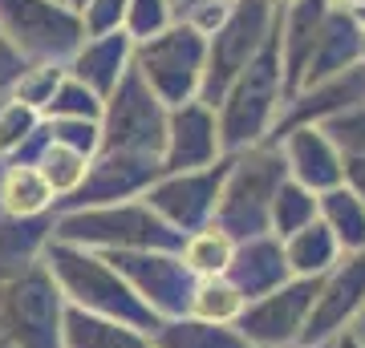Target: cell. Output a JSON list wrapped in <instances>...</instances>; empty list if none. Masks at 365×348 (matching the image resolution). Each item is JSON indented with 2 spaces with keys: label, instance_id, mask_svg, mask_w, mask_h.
<instances>
[{
  "label": "cell",
  "instance_id": "cell-1",
  "mask_svg": "<svg viewBox=\"0 0 365 348\" xmlns=\"http://www.w3.org/2000/svg\"><path fill=\"white\" fill-rule=\"evenodd\" d=\"M45 268L53 271V280L66 292V304H73V308L106 316V320H118V324H126V328H138V332H146V336H155L158 328L167 324L114 268H110V259H106L102 251L49 239V247H45Z\"/></svg>",
  "mask_w": 365,
  "mask_h": 348
},
{
  "label": "cell",
  "instance_id": "cell-2",
  "mask_svg": "<svg viewBox=\"0 0 365 348\" xmlns=\"http://www.w3.org/2000/svg\"><path fill=\"white\" fill-rule=\"evenodd\" d=\"M276 21H280V9H276ZM280 102H284V65H280V25H276L268 45L232 81V90L223 93L220 110H215L223 154H244L252 146L268 142Z\"/></svg>",
  "mask_w": 365,
  "mask_h": 348
},
{
  "label": "cell",
  "instance_id": "cell-3",
  "mask_svg": "<svg viewBox=\"0 0 365 348\" xmlns=\"http://www.w3.org/2000/svg\"><path fill=\"white\" fill-rule=\"evenodd\" d=\"M53 239L90 251H182L187 235L175 231L163 215H155L143 199L114 206H90V211H66L57 215Z\"/></svg>",
  "mask_w": 365,
  "mask_h": 348
},
{
  "label": "cell",
  "instance_id": "cell-4",
  "mask_svg": "<svg viewBox=\"0 0 365 348\" xmlns=\"http://www.w3.org/2000/svg\"><path fill=\"white\" fill-rule=\"evenodd\" d=\"M288 179L284 150L276 146H252L244 154H232V170L223 179L215 227L227 231L235 243L260 239L272 231V199Z\"/></svg>",
  "mask_w": 365,
  "mask_h": 348
},
{
  "label": "cell",
  "instance_id": "cell-5",
  "mask_svg": "<svg viewBox=\"0 0 365 348\" xmlns=\"http://www.w3.org/2000/svg\"><path fill=\"white\" fill-rule=\"evenodd\" d=\"M66 292L41 259L16 280L0 284V344L66 348Z\"/></svg>",
  "mask_w": 365,
  "mask_h": 348
},
{
  "label": "cell",
  "instance_id": "cell-6",
  "mask_svg": "<svg viewBox=\"0 0 365 348\" xmlns=\"http://www.w3.org/2000/svg\"><path fill=\"white\" fill-rule=\"evenodd\" d=\"M134 69L143 73V81L158 93V102L167 110L195 102L203 69H207V37L182 16L158 37L134 45Z\"/></svg>",
  "mask_w": 365,
  "mask_h": 348
},
{
  "label": "cell",
  "instance_id": "cell-7",
  "mask_svg": "<svg viewBox=\"0 0 365 348\" xmlns=\"http://www.w3.org/2000/svg\"><path fill=\"white\" fill-rule=\"evenodd\" d=\"M0 37L29 65H69L86 25L66 0H0Z\"/></svg>",
  "mask_w": 365,
  "mask_h": 348
},
{
  "label": "cell",
  "instance_id": "cell-8",
  "mask_svg": "<svg viewBox=\"0 0 365 348\" xmlns=\"http://www.w3.org/2000/svg\"><path fill=\"white\" fill-rule=\"evenodd\" d=\"M272 28H276V4H268V0H232L227 21L207 37V69H203L199 102L220 110L223 93L256 61V53L268 45Z\"/></svg>",
  "mask_w": 365,
  "mask_h": 348
},
{
  "label": "cell",
  "instance_id": "cell-9",
  "mask_svg": "<svg viewBox=\"0 0 365 348\" xmlns=\"http://www.w3.org/2000/svg\"><path fill=\"white\" fill-rule=\"evenodd\" d=\"M167 117H170V110L158 102V93L146 85L143 73L130 65L126 78L118 81V90L106 97L102 150L163 158V150H167Z\"/></svg>",
  "mask_w": 365,
  "mask_h": 348
},
{
  "label": "cell",
  "instance_id": "cell-10",
  "mask_svg": "<svg viewBox=\"0 0 365 348\" xmlns=\"http://www.w3.org/2000/svg\"><path fill=\"white\" fill-rule=\"evenodd\" d=\"M102 255L163 320H179L191 312L199 280L182 263L179 251H102Z\"/></svg>",
  "mask_w": 365,
  "mask_h": 348
},
{
  "label": "cell",
  "instance_id": "cell-11",
  "mask_svg": "<svg viewBox=\"0 0 365 348\" xmlns=\"http://www.w3.org/2000/svg\"><path fill=\"white\" fill-rule=\"evenodd\" d=\"M232 170V154H223L207 170H187V174H163V179L143 194V203L163 215V219L182 235H195L215 223V206H220L223 179Z\"/></svg>",
  "mask_w": 365,
  "mask_h": 348
},
{
  "label": "cell",
  "instance_id": "cell-12",
  "mask_svg": "<svg viewBox=\"0 0 365 348\" xmlns=\"http://www.w3.org/2000/svg\"><path fill=\"white\" fill-rule=\"evenodd\" d=\"M158 179H163V158L102 150V154L90 162L86 182H81L69 199H61V203L53 206V215H66V211H90V206L130 203V199H143Z\"/></svg>",
  "mask_w": 365,
  "mask_h": 348
},
{
  "label": "cell",
  "instance_id": "cell-13",
  "mask_svg": "<svg viewBox=\"0 0 365 348\" xmlns=\"http://www.w3.org/2000/svg\"><path fill=\"white\" fill-rule=\"evenodd\" d=\"M223 158L220 117L211 105L195 102L175 105L167 117V150H163V174H187L207 170Z\"/></svg>",
  "mask_w": 365,
  "mask_h": 348
},
{
  "label": "cell",
  "instance_id": "cell-14",
  "mask_svg": "<svg viewBox=\"0 0 365 348\" xmlns=\"http://www.w3.org/2000/svg\"><path fill=\"white\" fill-rule=\"evenodd\" d=\"M321 292V280H300V284L276 288L264 300H256L252 308H244L240 316V336L248 344H280L288 336L300 332L304 316L313 312V296Z\"/></svg>",
  "mask_w": 365,
  "mask_h": 348
},
{
  "label": "cell",
  "instance_id": "cell-15",
  "mask_svg": "<svg viewBox=\"0 0 365 348\" xmlns=\"http://www.w3.org/2000/svg\"><path fill=\"white\" fill-rule=\"evenodd\" d=\"M329 13H333V0H288L280 9V65H284V102L297 97L300 78L309 69L321 28H325Z\"/></svg>",
  "mask_w": 365,
  "mask_h": 348
},
{
  "label": "cell",
  "instance_id": "cell-16",
  "mask_svg": "<svg viewBox=\"0 0 365 348\" xmlns=\"http://www.w3.org/2000/svg\"><path fill=\"white\" fill-rule=\"evenodd\" d=\"M361 61H365L361 21H357L353 9L333 4V13H329L325 28H321V41H317L313 57H309V69H304V78H300V90H313V85L337 78V73H345V69H353V65H361Z\"/></svg>",
  "mask_w": 365,
  "mask_h": 348
},
{
  "label": "cell",
  "instance_id": "cell-17",
  "mask_svg": "<svg viewBox=\"0 0 365 348\" xmlns=\"http://www.w3.org/2000/svg\"><path fill=\"white\" fill-rule=\"evenodd\" d=\"M284 162L288 179H297L304 191H333L345 182V158L325 138L321 126H300L284 138Z\"/></svg>",
  "mask_w": 365,
  "mask_h": 348
},
{
  "label": "cell",
  "instance_id": "cell-18",
  "mask_svg": "<svg viewBox=\"0 0 365 348\" xmlns=\"http://www.w3.org/2000/svg\"><path fill=\"white\" fill-rule=\"evenodd\" d=\"M130 65H134V41L126 37V28H118V33H102V37L81 41V49L69 57L66 73L78 78L81 85H90L106 102L118 90V81L126 78Z\"/></svg>",
  "mask_w": 365,
  "mask_h": 348
},
{
  "label": "cell",
  "instance_id": "cell-19",
  "mask_svg": "<svg viewBox=\"0 0 365 348\" xmlns=\"http://www.w3.org/2000/svg\"><path fill=\"white\" fill-rule=\"evenodd\" d=\"M284 275H288V259H284V251H280L276 239L260 235V239H244V243H235L227 280L240 288V296L244 300H264L268 292L284 288Z\"/></svg>",
  "mask_w": 365,
  "mask_h": 348
},
{
  "label": "cell",
  "instance_id": "cell-20",
  "mask_svg": "<svg viewBox=\"0 0 365 348\" xmlns=\"http://www.w3.org/2000/svg\"><path fill=\"white\" fill-rule=\"evenodd\" d=\"M57 215H33V219H16V215H0V284L25 275L45 259V247L53 239Z\"/></svg>",
  "mask_w": 365,
  "mask_h": 348
},
{
  "label": "cell",
  "instance_id": "cell-21",
  "mask_svg": "<svg viewBox=\"0 0 365 348\" xmlns=\"http://www.w3.org/2000/svg\"><path fill=\"white\" fill-rule=\"evenodd\" d=\"M66 348H155V336L66 304Z\"/></svg>",
  "mask_w": 365,
  "mask_h": 348
},
{
  "label": "cell",
  "instance_id": "cell-22",
  "mask_svg": "<svg viewBox=\"0 0 365 348\" xmlns=\"http://www.w3.org/2000/svg\"><path fill=\"white\" fill-rule=\"evenodd\" d=\"M361 296H365V255H357L349 268L337 275V284L325 292L321 308L309 312V320H304V328H300V340H304V344L321 340V336H325L341 316H349V312L361 304Z\"/></svg>",
  "mask_w": 365,
  "mask_h": 348
},
{
  "label": "cell",
  "instance_id": "cell-23",
  "mask_svg": "<svg viewBox=\"0 0 365 348\" xmlns=\"http://www.w3.org/2000/svg\"><path fill=\"white\" fill-rule=\"evenodd\" d=\"M53 191L41 179L37 167H16L4 162L0 170V215H16V219H33V215H49L53 211Z\"/></svg>",
  "mask_w": 365,
  "mask_h": 348
},
{
  "label": "cell",
  "instance_id": "cell-24",
  "mask_svg": "<svg viewBox=\"0 0 365 348\" xmlns=\"http://www.w3.org/2000/svg\"><path fill=\"white\" fill-rule=\"evenodd\" d=\"M155 348H252V344L240 332L223 328V324L179 316V320H167L155 332Z\"/></svg>",
  "mask_w": 365,
  "mask_h": 348
},
{
  "label": "cell",
  "instance_id": "cell-25",
  "mask_svg": "<svg viewBox=\"0 0 365 348\" xmlns=\"http://www.w3.org/2000/svg\"><path fill=\"white\" fill-rule=\"evenodd\" d=\"M179 255H182V263L191 268L195 280H215V275H227V268H232L235 239L211 223V227H203V231L187 235V243H182Z\"/></svg>",
  "mask_w": 365,
  "mask_h": 348
},
{
  "label": "cell",
  "instance_id": "cell-26",
  "mask_svg": "<svg viewBox=\"0 0 365 348\" xmlns=\"http://www.w3.org/2000/svg\"><path fill=\"white\" fill-rule=\"evenodd\" d=\"M321 215H325V227L345 247H365V206L345 182L321 194Z\"/></svg>",
  "mask_w": 365,
  "mask_h": 348
},
{
  "label": "cell",
  "instance_id": "cell-27",
  "mask_svg": "<svg viewBox=\"0 0 365 348\" xmlns=\"http://www.w3.org/2000/svg\"><path fill=\"white\" fill-rule=\"evenodd\" d=\"M244 308H248V300L240 296V288H235L227 275H215V280H199L187 316L207 320V324H232V320L244 316Z\"/></svg>",
  "mask_w": 365,
  "mask_h": 348
},
{
  "label": "cell",
  "instance_id": "cell-28",
  "mask_svg": "<svg viewBox=\"0 0 365 348\" xmlns=\"http://www.w3.org/2000/svg\"><path fill=\"white\" fill-rule=\"evenodd\" d=\"M333 255H337V235L329 231L325 223L313 219L304 231L288 235L284 259H288V268L300 271V275H313V271L329 268V263H333Z\"/></svg>",
  "mask_w": 365,
  "mask_h": 348
},
{
  "label": "cell",
  "instance_id": "cell-29",
  "mask_svg": "<svg viewBox=\"0 0 365 348\" xmlns=\"http://www.w3.org/2000/svg\"><path fill=\"white\" fill-rule=\"evenodd\" d=\"M90 162H93V158L78 154V150H69V146L49 142V150L41 154L37 170H41V179L49 182L53 199L61 203V199H69V194H73L81 182H86V174H90ZM57 203H53V206H57Z\"/></svg>",
  "mask_w": 365,
  "mask_h": 348
},
{
  "label": "cell",
  "instance_id": "cell-30",
  "mask_svg": "<svg viewBox=\"0 0 365 348\" xmlns=\"http://www.w3.org/2000/svg\"><path fill=\"white\" fill-rule=\"evenodd\" d=\"M313 215H317L313 191H304L297 179L280 182V191H276V199H272V231L280 235V239H288V235L304 231V227L313 223Z\"/></svg>",
  "mask_w": 365,
  "mask_h": 348
},
{
  "label": "cell",
  "instance_id": "cell-31",
  "mask_svg": "<svg viewBox=\"0 0 365 348\" xmlns=\"http://www.w3.org/2000/svg\"><path fill=\"white\" fill-rule=\"evenodd\" d=\"M102 110L106 102L98 97V93L90 90V85H81L78 78H61V85L53 90L49 105L41 110V117H81V122H102Z\"/></svg>",
  "mask_w": 365,
  "mask_h": 348
},
{
  "label": "cell",
  "instance_id": "cell-32",
  "mask_svg": "<svg viewBox=\"0 0 365 348\" xmlns=\"http://www.w3.org/2000/svg\"><path fill=\"white\" fill-rule=\"evenodd\" d=\"M41 110H33V105H25V102H16L13 93L0 102V158L9 162V158L21 150V146L33 138L41 130Z\"/></svg>",
  "mask_w": 365,
  "mask_h": 348
},
{
  "label": "cell",
  "instance_id": "cell-33",
  "mask_svg": "<svg viewBox=\"0 0 365 348\" xmlns=\"http://www.w3.org/2000/svg\"><path fill=\"white\" fill-rule=\"evenodd\" d=\"M170 25H175V0H130V4H126L122 28H126V37H130L134 45L158 37V33L170 28Z\"/></svg>",
  "mask_w": 365,
  "mask_h": 348
},
{
  "label": "cell",
  "instance_id": "cell-34",
  "mask_svg": "<svg viewBox=\"0 0 365 348\" xmlns=\"http://www.w3.org/2000/svg\"><path fill=\"white\" fill-rule=\"evenodd\" d=\"M45 130H49V142L69 146L86 158L102 154V122H81V117H45Z\"/></svg>",
  "mask_w": 365,
  "mask_h": 348
},
{
  "label": "cell",
  "instance_id": "cell-35",
  "mask_svg": "<svg viewBox=\"0 0 365 348\" xmlns=\"http://www.w3.org/2000/svg\"><path fill=\"white\" fill-rule=\"evenodd\" d=\"M61 78H66V65H29L25 73L16 78L13 97L25 102V105H33V110H45L49 97H53V90L61 85Z\"/></svg>",
  "mask_w": 365,
  "mask_h": 348
},
{
  "label": "cell",
  "instance_id": "cell-36",
  "mask_svg": "<svg viewBox=\"0 0 365 348\" xmlns=\"http://www.w3.org/2000/svg\"><path fill=\"white\" fill-rule=\"evenodd\" d=\"M321 130L345 158H365V105H353L345 114L321 122Z\"/></svg>",
  "mask_w": 365,
  "mask_h": 348
},
{
  "label": "cell",
  "instance_id": "cell-37",
  "mask_svg": "<svg viewBox=\"0 0 365 348\" xmlns=\"http://www.w3.org/2000/svg\"><path fill=\"white\" fill-rule=\"evenodd\" d=\"M126 4H130V0H86V4H81V25H86V37L118 33L122 21H126Z\"/></svg>",
  "mask_w": 365,
  "mask_h": 348
},
{
  "label": "cell",
  "instance_id": "cell-38",
  "mask_svg": "<svg viewBox=\"0 0 365 348\" xmlns=\"http://www.w3.org/2000/svg\"><path fill=\"white\" fill-rule=\"evenodd\" d=\"M345 186H349L365 206V158H345Z\"/></svg>",
  "mask_w": 365,
  "mask_h": 348
},
{
  "label": "cell",
  "instance_id": "cell-39",
  "mask_svg": "<svg viewBox=\"0 0 365 348\" xmlns=\"http://www.w3.org/2000/svg\"><path fill=\"white\" fill-rule=\"evenodd\" d=\"M333 4H345V9H361L365 0H333Z\"/></svg>",
  "mask_w": 365,
  "mask_h": 348
},
{
  "label": "cell",
  "instance_id": "cell-40",
  "mask_svg": "<svg viewBox=\"0 0 365 348\" xmlns=\"http://www.w3.org/2000/svg\"><path fill=\"white\" fill-rule=\"evenodd\" d=\"M353 13H357V21H361V28H365V4L361 9H353Z\"/></svg>",
  "mask_w": 365,
  "mask_h": 348
},
{
  "label": "cell",
  "instance_id": "cell-41",
  "mask_svg": "<svg viewBox=\"0 0 365 348\" xmlns=\"http://www.w3.org/2000/svg\"><path fill=\"white\" fill-rule=\"evenodd\" d=\"M66 4H69V9H78V13H81V4H86V0H66Z\"/></svg>",
  "mask_w": 365,
  "mask_h": 348
},
{
  "label": "cell",
  "instance_id": "cell-42",
  "mask_svg": "<svg viewBox=\"0 0 365 348\" xmlns=\"http://www.w3.org/2000/svg\"><path fill=\"white\" fill-rule=\"evenodd\" d=\"M268 4H276V9H284V4H288V0H268Z\"/></svg>",
  "mask_w": 365,
  "mask_h": 348
},
{
  "label": "cell",
  "instance_id": "cell-43",
  "mask_svg": "<svg viewBox=\"0 0 365 348\" xmlns=\"http://www.w3.org/2000/svg\"><path fill=\"white\" fill-rule=\"evenodd\" d=\"M187 4H207V0H187Z\"/></svg>",
  "mask_w": 365,
  "mask_h": 348
},
{
  "label": "cell",
  "instance_id": "cell-44",
  "mask_svg": "<svg viewBox=\"0 0 365 348\" xmlns=\"http://www.w3.org/2000/svg\"><path fill=\"white\" fill-rule=\"evenodd\" d=\"M175 4H187V0H175Z\"/></svg>",
  "mask_w": 365,
  "mask_h": 348
},
{
  "label": "cell",
  "instance_id": "cell-45",
  "mask_svg": "<svg viewBox=\"0 0 365 348\" xmlns=\"http://www.w3.org/2000/svg\"><path fill=\"white\" fill-rule=\"evenodd\" d=\"M345 348H353V344H345Z\"/></svg>",
  "mask_w": 365,
  "mask_h": 348
}]
</instances>
